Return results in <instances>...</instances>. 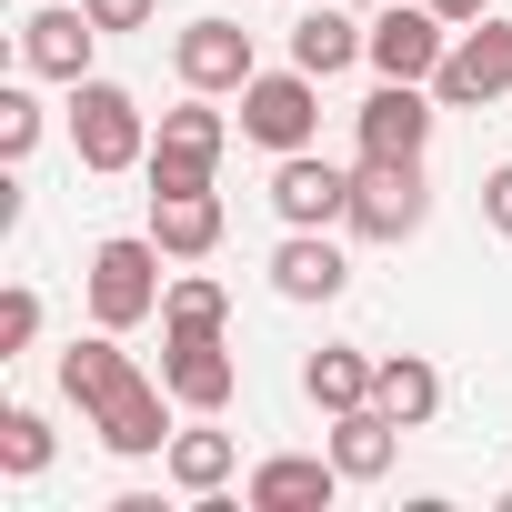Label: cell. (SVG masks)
I'll use <instances>...</instances> for the list:
<instances>
[{
	"label": "cell",
	"mask_w": 512,
	"mask_h": 512,
	"mask_svg": "<svg viewBox=\"0 0 512 512\" xmlns=\"http://www.w3.org/2000/svg\"><path fill=\"white\" fill-rule=\"evenodd\" d=\"M151 141H171V151H211V161H221V141H231V121L211 111V91H181V101L161 111V131H151Z\"/></svg>",
	"instance_id": "23"
},
{
	"label": "cell",
	"mask_w": 512,
	"mask_h": 512,
	"mask_svg": "<svg viewBox=\"0 0 512 512\" xmlns=\"http://www.w3.org/2000/svg\"><path fill=\"white\" fill-rule=\"evenodd\" d=\"M272 211H282V231H342L352 221V171L322 161V151H282L272 161Z\"/></svg>",
	"instance_id": "8"
},
{
	"label": "cell",
	"mask_w": 512,
	"mask_h": 512,
	"mask_svg": "<svg viewBox=\"0 0 512 512\" xmlns=\"http://www.w3.org/2000/svg\"><path fill=\"white\" fill-rule=\"evenodd\" d=\"M342 282H352V251L332 231H282V251H272V292L282 302H342Z\"/></svg>",
	"instance_id": "14"
},
{
	"label": "cell",
	"mask_w": 512,
	"mask_h": 512,
	"mask_svg": "<svg viewBox=\"0 0 512 512\" xmlns=\"http://www.w3.org/2000/svg\"><path fill=\"white\" fill-rule=\"evenodd\" d=\"M432 11H442V21H452V31H472V21H482V11H492V0H432Z\"/></svg>",
	"instance_id": "30"
},
{
	"label": "cell",
	"mask_w": 512,
	"mask_h": 512,
	"mask_svg": "<svg viewBox=\"0 0 512 512\" xmlns=\"http://www.w3.org/2000/svg\"><path fill=\"white\" fill-rule=\"evenodd\" d=\"M171 71H181V91H211V101L231 91V101H241V81L262 71V51H251V31H241V21H221V11H211V21L171 31Z\"/></svg>",
	"instance_id": "9"
},
{
	"label": "cell",
	"mask_w": 512,
	"mask_h": 512,
	"mask_svg": "<svg viewBox=\"0 0 512 512\" xmlns=\"http://www.w3.org/2000/svg\"><path fill=\"white\" fill-rule=\"evenodd\" d=\"M161 472H171V492H191V502H211V492H231V472H241V442H231V432H211V412H201L191 432H171V452H161Z\"/></svg>",
	"instance_id": "18"
},
{
	"label": "cell",
	"mask_w": 512,
	"mask_h": 512,
	"mask_svg": "<svg viewBox=\"0 0 512 512\" xmlns=\"http://www.w3.org/2000/svg\"><path fill=\"white\" fill-rule=\"evenodd\" d=\"M432 221V181L422 161H352V241H412Z\"/></svg>",
	"instance_id": "4"
},
{
	"label": "cell",
	"mask_w": 512,
	"mask_h": 512,
	"mask_svg": "<svg viewBox=\"0 0 512 512\" xmlns=\"http://www.w3.org/2000/svg\"><path fill=\"white\" fill-rule=\"evenodd\" d=\"M502 91H512V21L482 11L472 31H452V51H442V71H432V101H442V111H482V101H502Z\"/></svg>",
	"instance_id": "5"
},
{
	"label": "cell",
	"mask_w": 512,
	"mask_h": 512,
	"mask_svg": "<svg viewBox=\"0 0 512 512\" xmlns=\"http://www.w3.org/2000/svg\"><path fill=\"white\" fill-rule=\"evenodd\" d=\"M31 342H41V292H31V282H11V292H0V362L31 352Z\"/></svg>",
	"instance_id": "27"
},
{
	"label": "cell",
	"mask_w": 512,
	"mask_h": 512,
	"mask_svg": "<svg viewBox=\"0 0 512 512\" xmlns=\"http://www.w3.org/2000/svg\"><path fill=\"white\" fill-rule=\"evenodd\" d=\"M352 11H382V0H352Z\"/></svg>",
	"instance_id": "31"
},
{
	"label": "cell",
	"mask_w": 512,
	"mask_h": 512,
	"mask_svg": "<svg viewBox=\"0 0 512 512\" xmlns=\"http://www.w3.org/2000/svg\"><path fill=\"white\" fill-rule=\"evenodd\" d=\"M241 141H262L272 161L282 151H312L322 141V81L292 61V71H251L241 81Z\"/></svg>",
	"instance_id": "3"
},
{
	"label": "cell",
	"mask_w": 512,
	"mask_h": 512,
	"mask_svg": "<svg viewBox=\"0 0 512 512\" xmlns=\"http://www.w3.org/2000/svg\"><path fill=\"white\" fill-rule=\"evenodd\" d=\"M231 322V292L211 282V272H181L171 292H161V332H181V342H201V332H221Z\"/></svg>",
	"instance_id": "22"
},
{
	"label": "cell",
	"mask_w": 512,
	"mask_h": 512,
	"mask_svg": "<svg viewBox=\"0 0 512 512\" xmlns=\"http://www.w3.org/2000/svg\"><path fill=\"white\" fill-rule=\"evenodd\" d=\"M161 262L171 251L151 241V231H111V241H91V272H81V292H91V322L101 332H141V322H161Z\"/></svg>",
	"instance_id": "1"
},
{
	"label": "cell",
	"mask_w": 512,
	"mask_h": 512,
	"mask_svg": "<svg viewBox=\"0 0 512 512\" xmlns=\"http://www.w3.org/2000/svg\"><path fill=\"white\" fill-rule=\"evenodd\" d=\"M41 151V101L11 81V91H0V161H31Z\"/></svg>",
	"instance_id": "26"
},
{
	"label": "cell",
	"mask_w": 512,
	"mask_h": 512,
	"mask_svg": "<svg viewBox=\"0 0 512 512\" xmlns=\"http://www.w3.org/2000/svg\"><path fill=\"white\" fill-rule=\"evenodd\" d=\"M211 171H221L211 151H171V141H151V161H141L151 191H211Z\"/></svg>",
	"instance_id": "25"
},
{
	"label": "cell",
	"mask_w": 512,
	"mask_h": 512,
	"mask_svg": "<svg viewBox=\"0 0 512 512\" xmlns=\"http://www.w3.org/2000/svg\"><path fill=\"white\" fill-rule=\"evenodd\" d=\"M91 432H101V452H121V462H161L171 452V382H121L101 412H91Z\"/></svg>",
	"instance_id": "11"
},
{
	"label": "cell",
	"mask_w": 512,
	"mask_h": 512,
	"mask_svg": "<svg viewBox=\"0 0 512 512\" xmlns=\"http://www.w3.org/2000/svg\"><path fill=\"white\" fill-rule=\"evenodd\" d=\"M362 41H372V21L352 11V0H322V11H302V21H292V61H302L312 81L352 71V61H362Z\"/></svg>",
	"instance_id": "16"
},
{
	"label": "cell",
	"mask_w": 512,
	"mask_h": 512,
	"mask_svg": "<svg viewBox=\"0 0 512 512\" xmlns=\"http://www.w3.org/2000/svg\"><path fill=\"white\" fill-rule=\"evenodd\" d=\"M322 452L342 462V482H382L392 452H402V422H392L382 402H352V412H332V442H322Z\"/></svg>",
	"instance_id": "17"
},
{
	"label": "cell",
	"mask_w": 512,
	"mask_h": 512,
	"mask_svg": "<svg viewBox=\"0 0 512 512\" xmlns=\"http://www.w3.org/2000/svg\"><path fill=\"white\" fill-rule=\"evenodd\" d=\"M131 382V352H121V332H91V342H61V402H81V422L111 402Z\"/></svg>",
	"instance_id": "19"
},
{
	"label": "cell",
	"mask_w": 512,
	"mask_h": 512,
	"mask_svg": "<svg viewBox=\"0 0 512 512\" xmlns=\"http://www.w3.org/2000/svg\"><path fill=\"white\" fill-rule=\"evenodd\" d=\"M0 472H11V482L51 472V422H41L31 402H11V412H0Z\"/></svg>",
	"instance_id": "24"
},
{
	"label": "cell",
	"mask_w": 512,
	"mask_h": 512,
	"mask_svg": "<svg viewBox=\"0 0 512 512\" xmlns=\"http://www.w3.org/2000/svg\"><path fill=\"white\" fill-rule=\"evenodd\" d=\"M482 221L512 241V161H492V171H482Z\"/></svg>",
	"instance_id": "29"
},
{
	"label": "cell",
	"mask_w": 512,
	"mask_h": 512,
	"mask_svg": "<svg viewBox=\"0 0 512 512\" xmlns=\"http://www.w3.org/2000/svg\"><path fill=\"white\" fill-rule=\"evenodd\" d=\"M221 191H151V241L171 251V262H211L221 251Z\"/></svg>",
	"instance_id": "15"
},
{
	"label": "cell",
	"mask_w": 512,
	"mask_h": 512,
	"mask_svg": "<svg viewBox=\"0 0 512 512\" xmlns=\"http://www.w3.org/2000/svg\"><path fill=\"white\" fill-rule=\"evenodd\" d=\"M372 352H352V342H322L312 362H302V392H312V412H352V402H372Z\"/></svg>",
	"instance_id": "21"
},
{
	"label": "cell",
	"mask_w": 512,
	"mask_h": 512,
	"mask_svg": "<svg viewBox=\"0 0 512 512\" xmlns=\"http://www.w3.org/2000/svg\"><path fill=\"white\" fill-rule=\"evenodd\" d=\"M111 31L81 11V0H51V11H31L21 21V71L31 81H91V51H101Z\"/></svg>",
	"instance_id": "10"
},
{
	"label": "cell",
	"mask_w": 512,
	"mask_h": 512,
	"mask_svg": "<svg viewBox=\"0 0 512 512\" xmlns=\"http://www.w3.org/2000/svg\"><path fill=\"white\" fill-rule=\"evenodd\" d=\"M161 382H171V402H181V412H221V402L241 392V362H231V342H221V332H201V342L161 332Z\"/></svg>",
	"instance_id": "13"
},
{
	"label": "cell",
	"mask_w": 512,
	"mask_h": 512,
	"mask_svg": "<svg viewBox=\"0 0 512 512\" xmlns=\"http://www.w3.org/2000/svg\"><path fill=\"white\" fill-rule=\"evenodd\" d=\"M71 151L81 171H141L151 161V111L121 91V81H71Z\"/></svg>",
	"instance_id": "2"
},
{
	"label": "cell",
	"mask_w": 512,
	"mask_h": 512,
	"mask_svg": "<svg viewBox=\"0 0 512 512\" xmlns=\"http://www.w3.org/2000/svg\"><path fill=\"white\" fill-rule=\"evenodd\" d=\"M442 51H452V21L432 11V0H382V11H372L362 61H372L382 81H432V71H442Z\"/></svg>",
	"instance_id": "7"
},
{
	"label": "cell",
	"mask_w": 512,
	"mask_h": 512,
	"mask_svg": "<svg viewBox=\"0 0 512 512\" xmlns=\"http://www.w3.org/2000/svg\"><path fill=\"white\" fill-rule=\"evenodd\" d=\"M81 11H91L101 31H151V21H161V0H81Z\"/></svg>",
	"instance_id": "28"
},
{
	"label": "cell",
	"mask_w": 512,
	"mask_h": 512,
	"mask_svg": "<svg viewBox=\"0 0 512 512\" xmlns=\"http://www.w3.org/2000/svg\"><path fill=\"white\" fill-rule=\"evenodd\" d=\"M372 402H382L402 432H422V422L442 412V372H432L422 352H382V372H372Z\"/></svg>",
	"instance_id": "20"
},
{
	"label": "cell",
	"mask_w": 512,
	"mask_h": 512,
	"mask_svg": "<svg viewBox=\"0 0 512 512\" xmlns=\"http://www.w3.org/2000/svg\"><path fill=\"white\" fill-rule=\"evenodd\" d=\"M432 121H442L432 81H382V91L352 111V151H362V161H422V151H432Z\"/></svg>",
	"instance_id": "6"
},
{
	"label": "cell",
	"mask_w": 512,
	"mask_h": 512,
	"mask_svg": "<svg viewBox=\"0 0 512 512\" xmlns=\"http://www.w3.org/2000/svg\"><path fill=\"white\" fill-rule=\"evenodd\" d=\"M332 492H342L332 452H272V462H251V482H241L251 512H332Z\"/></svg>",
	"instance_id": "12"
}]
</instances>
